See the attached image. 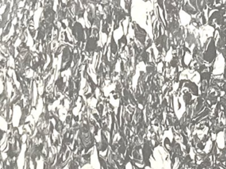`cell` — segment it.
Listing matches in <instances>:
<instances>
[{"label":"cell","mask_w":226,"mask_h":169,"mask_svg":"<svg viewBox=\"0 0 226 169\" xmlns=\"http://www.w3.org/2000/svg\"><path fill=\"white\" fill-rule=\"evenodd\" d=\"M184 87H188V88L190 90V91L194 95H196V96L198 95V87L196 85V83L192 82V81L186 80V82L184 83Z\"/></svg>","instance_id":"obj_3"},{"label":"cell","mask_w":226,"mask_h":169,"mask_svg":"<svg viewBox=\"0 0 226 169\" xmlns=\"http://www.w3.org/2000/svg\"><path fill=\"white\" fill-rule=\"evenodd\" d=\"M178 62H179V57L178 56V55L174 56L173 58L172 59V60L170 61V63H169L170 67L178 68Z\"/></svg>","instance_id":"obj_5"},{"label":"cell","mask_w":226,"mask_h":169,"mask_svg":"<svg viewBox=\"0 0 226 169\" xmlns=\"http://www.w3.org/2000/svg\"><path fill=\"white\" fill-rule=\"evenodd\" d=\"M181 6H182V7H183L184 12L189 14L190 15H195L196 14L197 15L200 14L196 9H194L191 5L189 4V2H186L185 4L183 3L181 5Z\"/></svg>","instance_id":"obj_2"},{"label":"cell","mask_w":226,"mask_h":169,"mask_svg":"<svg viewBox=\"0 0 226 169\" xmlns=\"http://www.w3.org/2000/svg\"><path fill=\"white\" fill-rule=\"evenodd\" d=\"M117 48H118L117 45H116V44H115V42H114L113 38L112 36V41L111 40V52L113 54H115V52H116V51L118 50Z\"/></svg>","instance_id":"obj_6"},{"label":"cell","mask_w":226,"mask_h":169,"mask_svg":"<svg viewBox=\"0 0 226 169\" xmlns=\"http://www.w3.org/2000/svg\"><path fill=\"white\" fill-rule=\"evenodd\" d=\"M225 10H226V2H225Z\"/></svg>","instance_id":"obj_7"},{"label":"cell","mask_w":226,"mask_h":169,"mask_svg":"<svg viewBox=\"0 0 226 169\" xmlns=\"http://www.w3.org/2000/svg\"><path fill=\"white\" fill-rule=\"evenodd\" d=\"M216 31V30H215ZM215 31L213 32V36L211 37L210 42H209V45L206 50V51L203 54V61L206 62L208 63H213L215 62V59L217 57V48L216 46V44H215V40H216V38L214 39V34Z\"/></svg>","instance_id":"obj_1"},{"label":"cell","mask_w":226,"mask_h":169,"mask_svg":"<svg viewBox=\"0 0 226 169\" xmlns=\"http://www.w3.org/2000/svg\"><path fill=\"white\" fill-rule=\"evenodd\" d=\"M185 41L188 44L189 46H191L193 44H195V45H198L197 39H196V37L194 36V34L191 33V32H188V33H187V36L185 39Z\"/></svg>","instance_id":"obj_4"}]
</instances>
